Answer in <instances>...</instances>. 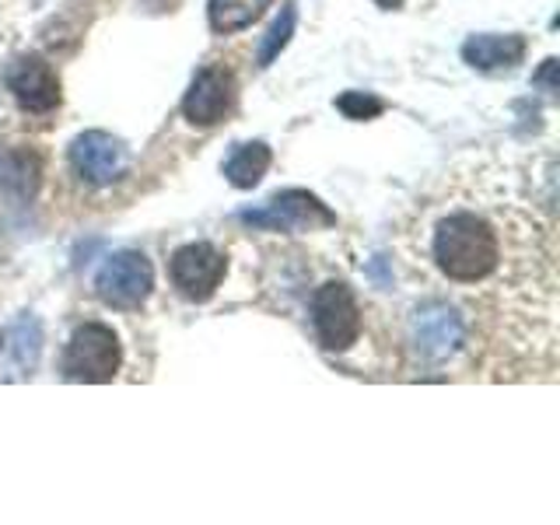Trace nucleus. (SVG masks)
I'll return each instance as SVG.
<instances>
[{
    "instance_id": "obj_1",
    "label": "nucleus",
    "mask_w": 560,
    "mask_h": 525,
    "mask_svg": "<svg viewBox=\"0 0 560 525\" xmlns=\"http://www.w3.org/2000/svg\"><path fill=\"white\" fill-rule=\"evenodd\" d=\"M428 253L434 270L448 284L472 288L498 273L504 259V238L498 221L472 207H452L431 224Z\"/></svg>"
},
{
    "instance_id": "obj_2",
    "label": "nucleus",
    "mask_w": 560,
    "mask_h": 525,
    "mask_svg": "<svg viewBox=\"0 0 560 525\" xmlns=\"http://www.w3.org/2000/svg\"><path fill=\"white\" fill-rule=\"evenodd\" d=\"M242 224L256 228V232H280V235H302V232H323V228L337 224V214L308 189H284L270 197L262 207L242 210Z\"/></svg>"
},
{
    "instance_id": "obj_3",
    "label": "nucleus",
    "mask_w": 560,
    "mask_h": 525,
    "mask_svg": "<svg viewBox=\"0 0 560 525\" xmlns=\"http://www.w3.org/2000/svg\"><path fill=\"white\" fill-rule=\"evenodd\" d=\"M122 364V343L105 323H84L74 329L67 350H63V378L84 382V385H105L113 382Z\"/></svg>"
},
{
    "instance_id": "obj_4",
    "label": "nucleus",
    "mask_w": 560,
    "mask_h": 525,
    "mask_svg": "<svg viewBox=\"0 0 560 525\" xmlns=\"http://www.w3.org/2000/svg\"><path fill=\"white\" fill-rule=\"evenodd\" d=\"M151 288H154V267H151V259L137 249L113 253L95 273V294L102 298V305L119 308V312H133L144 305Z\"/></svg>"
},
{
    "instance_id": "obj_5",
    "label": "nucleus",
    "mask_w": 560,
    "mask_h": 525,
    "mask_svg": "<svg viewBox=\"0 0 560 525\" xmlns=\"http://www.w3.org/2000/svg\"><path fill=\"white\" fill-rule=\"evenodd\" d=\"M312 329L323 350H347L361 337V308L358 298L340 280H329L312 294Z\"/></svg>"
},
{
    "instance_id": "obj_6",
    "label": "nucleus",
    "mask_w": 560,
    "mask_h": 525,
    "mask_svg": "<svg viewBox=\"0 0 560 525\" xmlns=\"http://www.w3.org/2000/svg\"><path fill=\"white\" fill-rule=\"evenodd\" d=\"M238 98L235 74L224 63H203L189 81V92L183 95V119L197 130L218 127L221 119L232 116Z\"/></svg>"
},
{
    "instance_id": "obj_7",
    "label": "nucleus",
    "mask_w": 560,
    "mask_h": 525,
    "mask_svg": "<svg viewBox=\"0 0 560 525\" xmlns=\"http://www.w3.org/2000/svg\"><path fill=\"white\" fill-rule=\"evenodd\" d=\"M168 273H172L175 291H179L186 302L203 305L221 288V280L228 273V256L210 242H189L183 249L172 253Z\"/></svg>"
},
{
    "instance_id": "obj_8",
    "label": "nucleus",
    "mask_w": 560,
    "mask_h": 525,
    "mask_svg": "<svg viewBox=\"0 0 560 525\" xmlns=\"http://www.w3.org/2000/svg\"><path fill=\"white\" fill-rule=\"evenodd\" d=\"M4 88L18 102V109L46 116L60 105V78L52 63L39 52H22L4 67Z\"/></svg>"
},
{
    "instance_id": "obj_9",
    "label": "nucleus",
    "mask_w": 560,
    "mask_h": 525,
    "mask_svg": "<svg viewBox=\"0 0 560 525\" xmlns=\"http://www.w3.org/2000/svg\"><path fill=\"white\" fill-rule=\"evenodd\" d=\"M70 168H74L88 186H113L130 168V151L119 137L105 130H84L70 140Z\"/></svg>"
},
{
    "instance_id": "obj_10",
    "label": "nucleus",
    "mask_w": 560,
    "mask_h": 525,
    "mask_svg": "<svg viewBox=\"0 0 560 525\" xmlns=\"http://www.w3.org/2000/svg\"><path fill=\"white\" fill-rule=\"evenodd\" d=\"M413 347L417 354L438 364V361H448L452 354H459L463 343H466V323L463 315L455 312L445 302H428L413 312Z\"/></svg>"
},
{
    "instance_id": "obj_11",
    "label": "nucleus",
    "mask_w": 560,
    "mask_h": 525,
    "mask_svg": "<svg viewBox=\"0 0 560 525\" xmlns=\"http://www.w3.org/2000/svg\"><path fill=\"white\" fill-rule=\"evenodd\" d=\"M43 186V158L32 148L0 151V203L28 207Z\"/></svg>"
},
{
    "instance_id": "obj_12",
    "label": "nucleus",
    "mask_w": 560,
    "mask_h": 525,
    "mask_svg": "<svg viewBox=\"0 0 560 525\" xmlns=\"http://www.w3.org/2000/svg\"><path fill=\"white\" fill-rule=\"evenodd\" d=\"M525 35H494V32H483V35H469L463 43V60L472 70H483V74H494V70H512L525 60Z\"/></svg>"
},
{
    "instance_id": "obj_13",
    "label": "nucleus",
    "mask_w": 560,
    "mask_h": 525,
    "mask_svg": "<svg viewBox=\"0 0 560 525\" xmlns=\"http://www.w3.org/2000/svg\"><path fill=\"white\" fill-rule=\"evenodd\" d=\"M273 162V151L270 144H262V140H249V144H238L232 151V158L224 162V179L232 183L235 189H253L262 183V175H267Z\"/></svg>"
},
{
    "instance_id": "obj_14",
    "label": "nucleus",
    "mask_w": 560,
    "mask_h": 525,
    "mask_svg": "<svg viewBox=\"0 0 560 525\" xmlns=\"http://www.w3.org/2000/svg\"><path fill=\"white\" fill-rule=\"evenodd\" d=\"M270 0H207V25L218 35H232L259 22Z\"/></svg>"
},
{
    "instance_id": "obj_15",
    "label": "nucleus",
    "mask_w": 560,
    "mask_h": 525,
    "mask_svg": "<svg viewBox=\"0 0 560 525\" xmlns=\"http://www.w3.org/2000/svg\"><path fill=\"white\" fill-rule=\"evenodd\" d=\"M8 350H11V368L18 378L35 372V364H39V354H43V329L32 315H22V319L11 326Z\"/></svg>"
},
{
    "instance_id": "obj_16",
    "label": "nucleus",
    "mask_w": 560,
    "mask_h": 525,
    "mask_svg": "<svg viewBox=\"0 0 560 525\" xmlns=\"http://www.w3.org/2000/svg\"><path fill=\"white\" fill-rule=\"evenodd\" d=\"M294 28H298V11H294V4H284V8H280V14L273 18V25L267 28V35H262L259 52H256V67L267 70L280 57V52L288 49Z\"/></svg>"
},
{
    "instance_id": "obj_17",
    "label": "nucleus",
    "mask_w": 560,
    "mask_h": 525,
    "mask_svg": "<svg viewBox=\"0 0 560 525\" xmlns=\"http://www.w3.org/2000/svg\"><path fill=\"white\" fill-rule=\"evenodd\" d=\"M337 109L347 119H375V116H382L385 102L368 92H343V95H337Z\"/></svg>"
},
{
    "instance_id": "obj_18",
    "label": "nucleus",
    "mask_w": 560,
    "mask_h": 525,
    "mask_svg": "<svg viewBox=\"0 0 560 525\" xmlns=\"http://www.w3.org/2000/svg\"><path fill=\"white\" fill-rule=\"evenodd\" d=\"M533 88H542L547 95H557V57H547L533 74Z\"/></svg>"
},
{
    "instance_id": "obj_19",
    "label": "nucleus",
    "mask_w": 560,
    "mask_h": 525,
    "mask_svg": "<svg viewBox=\"0 0 560 525\" xmlns=\"http://www.w3.org/2000/svg\"><path fill=\"white\" fill-rule=\"evenodd\" d=\"M375 4H378L382 11H399V8H402V0H375Z\"/></svg>"
}]
</instances>
